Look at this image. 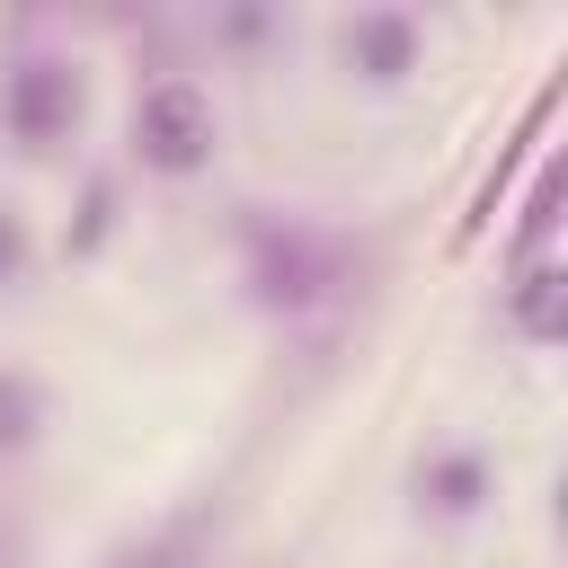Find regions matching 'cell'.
Returning <instances> with one entry per match:
<instances>
[{"label": "cell", "mask_w": 568, "mask_h": 568, "mask_svg": "<svg viewBox=\"0 0 568 568\" xmlns=\"http://www.w3.org/2000/svg\"><path fill=\"white\" fill-rule=\"evenodd\" d=\"M213 541H222V497H186L178 515H160V524H142L133 541H115L106 568H204Z\"/></svg>", "instance_id": "8992f818"}, {"label": "cell", "mask_w": 568, "mask_h": 568, "mask_svg": "<svg viewBox=\"0 0 568 568\" xmlns=\"http://www.w3.org/2000/svg\"><path fill=\"white\" fill-rule=\"evenodd\" d=\"M506 328L524 346H559L568 337V257L541 248V257H515V284H506Z\"/></svg>", "instance_id": "52a82bcc"}, {"label": "cell", "mask_w": 568, "mask_h": 568, "mask_svg": "<svg viewBox=\"0 0 568 568\" xmlns=\"http://www.w3.org/2000/svg\"><path fill=\"white\" fill-rule=\"evenodd\" d=\"M124 142H133L142 178H169V186L204 178L213 151H222V106H213V89L195 71H151L133 115H124Z\"/></svg>", "instance_id": "7a4b0ae2"}, {"label": "cell", "mask_w": 568, "mask_h": 568, "mask_svg": "<svg viewBox=\"0 0 568 568\" xmlns=\"http://www.w3.org/2000/svg\"><path fill=\"white\" fill-rule=\"evenodd\" d=\"M80 124H89V80H80L71 53L27 44V53L0 62V133H9V151L53 160L62 142H80Z\"/></svg>", "instance_id": "3957f363"}, {"label": "cell", "mask_w": 568, "mask_h": 568, "mask_svg": "<svg viewBox=\"0 0 568 568\" xmlns=\"http://www.w3.org/2000/svg\"><path fill=\"white\" fill-rule=\"evenodd\" d=\"M36 284V231H27V213L0 195V293H27Z\"/></svg>", "instance_id": "7c38bea8"}, {"label": "cell", "mask_w": 568, "mask_h": 568, "mask_svg": "<svg viewBox=\"0 0 568 568\" xmlns=\"http://www.w3.org/2000/svg\"><path fill=\"white\" fill-rule=\"evenodd\" d=\"M204 36H213L222 53H266V44L284 36V18H275V9H257V0H231V9H213V18H204Z\"/></svg>", "instance_id": "30bf717a"}, {"label": "cell", "mask_w": 568, "mask_h": 568, "mask_svg": "<svg viewBox=\"0 0 568 568\" xmlns=\"http://www.w3.org/2000/svg\"><path fill=\"white\" fill-rule=\"evenodd\" d=\"M408 506L417 524H470L497 506V453L488 444H426L408 470Z\"/></svg>", "instance_id": "5b68a950"}, {"label": "cell", "mask_w": 568, "mask_h": 568, "mask_svg": "<svg viewBox=\"0 0 568 568\" xmlns=\"http://www.w3.org/2000/svg\"><path fill=\"white\" fill-rule=\"evenodd\" d=\"M115 222H124V178H115V169H98V178L80 186L71 222H62V257H71V266H89V257L115 240Z\"/></svg>", "instance_id": "9c48e42d"}, {"label": "cell", "mask_w": 568, "mask_h": 568, "mask_svg": "<svg viewBox=\"0 0 568 568\" xmlns=\"http://www.w3.org/2000/svg\"><path fill=\"white\" fill-rule=\"evenodd\" d=\"M559 186H568V178H559V160H550V169L532 178V195H524V231H515V257H541V248H550V231H559Z\"/></svg>", "instance_id": "8fae6325"}, {"label": "cell", "mask_w": 568, "mask_h": 568, "mask_svg": "<svg viewBox=\"0 0 568 568\" xmlns=\"http://www.w3.org/2000/svg\"><path fill=\"white\" fill-rule=\"evenodd\" d=\"M337 71L364 80V89H408L426 71V18L417 9H390V0L337 18Z\"/></svg>", "instance_id": "277c9868"}, {"label": "cell", "mask_w": 568, "mask_h": 568, "mask_svg": "<svg viewBox=\"0 0 568 568\" xmlns=\"http://www.w3.org/2000/svg\"><path fill=\"white\" fill-rule=\"evenodd\" d=\"M53 426V382L36 364H0V462H27Z\"/></svg>", "instance_id": "ba28073f"}, {"label": "cell", "mask_w": 568, "mask_h": 568, "mask_svg": "<svg viewBox=\"0 0 568 568\" xmlns=\"http://www.w3.org/2000/svg\"><path fill=\"white\" fill-rule=\"evenodd\" d=\"M240 284L266 320H311L337 284H346V248L337 231L302 222V213H266V204H240Z\"/></svg>", "instance_id": "6da1fadb"}]
</instances>
